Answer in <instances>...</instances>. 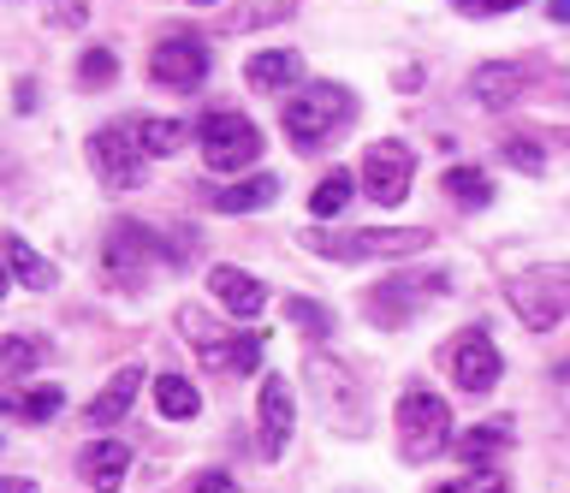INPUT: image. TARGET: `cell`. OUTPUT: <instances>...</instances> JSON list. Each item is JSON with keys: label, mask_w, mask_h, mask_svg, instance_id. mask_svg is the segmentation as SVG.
<instances>
[{"label": "cell", "mask_w": 570, "mask_h": 493, "mask_svg": "<svg viewBox=\"0 0 570 493\" xmlns=\"http://www.w3.org/2000/svg\"><path fill=\"white\" fill-rule=\"evenodd\" d=\"M303 244L327 262H404L422 256L434 233H422V226H363V233H303Z\"/></svg>", "instance_id": "cell-1"}, {"label": "cell", "mask_w": 570, "mask_h": 493, "mask_svg": "<svg viewBox=\"0 0 570 493\" xmlns=\"http://www.w3.org/2000/svg\"><path fill=\"white\" fill-rule=\"evenodd\" d=\"M351 114H356V96L345 90V83H309V96L285 101V137L309 155V149L327 144V137L345 126Z\"/></svg>", "instance_id": "cell-2"}, {"label": "cell", "mask_w": 570, "mask_h": 493, "mask_svg": "<svg viewBox=\"0 0 570 493\" xmlns=\"http://www.w3.org/2000/svg\"><path fill=\"white\" fill-rule=\"evenodd\" d=\"M445 446H452V404L440 393H428V386H410L399 398V452L410 464H428Z\"/></svg>", "instance_id": "cell-3"}, {"label": "cell", "mask_w": 570, "mask_h": 493, "mask_svg": "<svg viewBox=\"0 0 570 493\" xmlns=\"http://www.w3.org/2000/svg\"><path fill=\"white\" fill-rule=\"evenodd\" d=\"M505 297H511L517 322H523L529 333H552L570 315V268H559V262L529 268V274H517L505 286Z\"/></svg>", "instance_id": "cell-4"}, {"label": "cell", "mask_w": 570, "mask_h": 493, "mask_svg": "<svg viewBox=\"0 0 570 493\" xmlns=\"http://www.w3.org/2000/svg\"><path fill=\"white\" fill-rule=\"evenodd\" d=\"M309 393H315L321 416H327L338 434H363L368 428V398H363V386H356V375L345 363L309 357Z\"/></svg>", "instance_id": "cell-5"}, {"label": "cell", "mask_w": 570, "mask_h": 493, "mask_svg": "<svg viewBox=\"0 0 570 493\" xmlns=\"http://www.w3.org/2000/svg\"><path fill=\"white\" fill-rule=\"evenodd\" d=\"M203 161L208 172H244L262 161V131L244 114H203Z\"/></svg>", "instance_id": "cell-6"}, {"label": "cell", "mask_w": 570, "mask_h": 493, "mask_svg": "<svg viewBox=\"0 0 570 493\" xmlns=\"http://www.w3.org/2000/svg\"><path fill=\"white\" fill-rule=\"evenodd\" d=\"M89 167H96V179L107 190H137L142 167H149V155L137 144V126H101L89 137Z\"/></svg>", "instance_id": "cell-7"}, {"label": "cell", "mask_w": 570, "mask_h": 493, "mask_svg": "<svg viewBox=\"0 0 570 493\" xmlns=\"http://www.w3.org/2000/svg\"><path fill=\"white\" fill-rule=\"evenodd\" d=\"M410 179H416V155H410L404 144H368V155H363V190L381 208H399L404 197H410Z\"/></svg>", "instance_id": "cell-8"}, {"label": "cell", "mask_w": 570, "mask_h": 493, "mask_svg": "<svg viewBox=\"0 0 570 493\" xmlns=\"http://www.w3.org/2000/svg\"><path fill=\"white\" fill-rule=\"evenodd\" d=\"M452 279L445 274H392V279H381V286L368 292V315L381 327H399V322H410L416 315V304L422 297H440Z\"/></svg>", "instance_id": "cell-9"}, {"label": "cell", "mask_w": 570, "mask_h": 493, "mask_svg": "<svg viewBox=\"0 0 570 493\" xmlns=\"http://www.w3.org/2000/svg\"><path fill=\"white\" fill-rule=\"evenodd\" d=\"M149 72H155V83H167V90H196V83L208 78V42L190 37V30H178V37H160Z\"/></svg>", "instance_id": "cell-10"}, {"label": "cell", "mask_w": 570, "mask_h": 493, "mask_svg": "<svg viewBox=\"0 0 570 493\" xmlns=\"http://www.w3.org/2000/svg\"><path fill=\"white\" fill-rule=\"evenodd\" d=\"M256 422H262V457H285L292 428H297V398H292V381H285V375H262Z\"/></svg>", "instance_id": "cell-11"}, {"label": "cell", "mask_w": 570, "mask_h": 493, "mask_svg": "<svg viewBox=\"0 0 570 493\" xmlns=\"http://www.w3.org/2000/svg\"><path fill=\"white\" fill-rule=\"evenodd\" d=\"M101 262H107V274H119V279H142V268L155 256V226H142V220H114L107 226V244H101Z\"/></svg>", "instance_id": "cell-12"}, {"label": "cell", "mask_w": 570, "mask_h": 493, "mask_svg": "<svg viewBox=\"0 0 570 493\" xmlns=\"http://www.w3.org/2000/svg\"><path fill=\"white\" fill-rule=\"evenodd\" d=\"M452 381L463 386V393H493L499 386V345L481 327H470L452 345Z\"/></svg>", "instance_id": "cell-13"}, {"label": "cell", "mask_w": 570, "mask_h": 493, "mask_svg": "<svg viewBox=\"0 0 570 493\" xmlns=\"http://www.w3.org/2000/svg\"><path fill=\"white\" fill-rule=\"evenodd\" d=\"M208 286H214V297L238 315V322H256V315L267 309V286L256 274H244V268H232V262H220V268L208 274Z\"/></svg>", "instance_id": "cell-14"}, {"label": "cell", "mask_w": 570, "mask_h": 493, "mask_svg": "<svg viewBox=\"0 0 570 493\" xmlns=\"http://www.w3.org/2000/svg\"><path fill=\"white\" fill-rule=\"evenodd\" d=\"M208 375H249L262 363V333H220V339L196 345Z\"/></svg>", "instance_id": "cell-15"}, {"label": "cell", "mask_w": 570, "mask_h": 493, "mask_svg": "<svg viewBox=\"0 0 570 493\" xmlns=\"http://www.w3.org/2000/svg\"><path fill=\"white\" fill-rule=\"evenodd\" d=\"M137 393H142V368H137V363H125L119 375H114L96 398L83 404V422H89V428H114V422L137 404Z\"/></svg>", "instance_id": "cell-16"}, {"label": "cell", "mask_w": 570, "mask_h": 493, "mask_svg": "<svg viewBox=\"0 0 570 493\" xmlns=\"http://www.w3.org/2000/svg\"><path fill=\"white\" fill-rule=\"evenodd\" d=\"M125 470H131V452L119 446V440H89L78 452V475L96 493H119L125 487Z\"/></svg>", "instance_id": "cell-17"}, {"label": "cell", "mask_w": 570, "mask_h": 493, "mask_svg": "<svg viewBox=\"0 0 570 493\" xmlns=\"http://www.w3.org/2000/svg\"><path fill=\"white\" fill-rule=\"evenodd\" d=\"M279 197V179L274 172H262V179H238V185H214L208 190V208L214 215H256Z\"/></svg>", "instance_id": "cell-18"}, {"label": "cell", "mask_w": 570, "mask_h": 493, "mask_svg": "<svg viewBox=\"0 0 570 493\" xmlns=\"http://www.w3.org/2000/svg\"><path fill=\"white\" fill-rule=\"evenodd\" d=\"M523 66H505V60H493V66H475V78H470V96L481 101V108H511L517 96H523Z\"/></svg>", "instance_id": "cell-19"}, {"label": "cell", "mask_w": 570, "mask_h": 493, "mask_svg": "<svg viewBox=\"0 0 570 493\" xmlns=\"http://www.w3.org/2000/svg\"><path fill=\"white\" fill-rule=\"evenodd\" d=\"M244 78H249V90L274 96V90H285V83H297V78H303V60L292 55V48H262V55H249Z\"/></svg>", "instance_id": "cell-20"}, {"label": "cell", "mask_w": 570, "mask_h": 493, "mask_svg": "<svg viewBox=\"0 0 570 493\" xmlns=\"http://www.w3.org/2000/svg\"><path fill=\"white\" fill-rule=\"evenodd\" d=\"M511 446V416H493V422H475V428H463V434H452V452L463 457V464H488L493 452H505Z\"/></svg>", "instance_id": "cell-21"}, {"label": "cell", "mask_w": 570, "mask_h": 493, "mask_svg": "<svg viewBox=\"0 0 570 493\" xmlns=\"http://www.w3.org/2000/svg\"><path fill=\"white\" fill-rule=\"evenodd\" d=\"M0 262H7V274L18 279V286H30V292L53 286V262H42L24 238H0Z\"/></svg>", "instance_id": "cell-22"}, {"label": "cell", "mask_w": 570, "mask_h": 493, "mask_svg": "<svg viewBox=\"0 0 570 493\" xmlns=\"http://www.w3.org/2000/svg\"><path fill=\"white\" fill-rule=\"evenodd\" d=\"M292 12H297V0H238V7L220 19V30L244 37V30H262V24H285Z\"/></svg>", "instance_id": "cell-23"}, {"label": "cell", "mask_w": 570, "mask_h": 493, "mask_svg": "<svg viewBox=\"0 0 570 493\" xmlns=\"http://www.w3.org/2000/svg\"><path fill=\"white\" fill-rule=\"evenodd\" d=\"M36 363H48L42 339H24V333H0V381H24Z\"/></svg>", "instance_id": "cell-24"}, {"label": "cell", "mask_w": 570, "mask_h": 493, "mask_svg": "<svg viewBox=\"0 0 570 493\" xmlns=\"http://www.w3.org/2000/svg\"><path fill=\"white\" fill-rule=\"evenodd\" d=\"M440 190H445L452 203H463V208H488V203H493V179H488L481 167H445Z\"/></svg>", "instance_id": "cell-25"}, {"label": "cell", "mask_w": 570, "mask_h": 493, "mask_svg": "<svg viewBox=\"0 0 570 493\" xmlns=\"http://www.w3.org/2000/svg\"><path fill=\"white\" fill-rule=\"evenodd\" d=\"M60 404H66L60 386H30V393H7V398H0V411L24 416V422H48V416H60Z\"/></svg>", "instance_id": "cell-26"}, {"label": "cell", "mask_w": 570, "mask_h": 493, "mask_svg": "<svg viewBox=\"0 0 570 493\" xmlns=\"http://www.w3.org/2000/svg\"><path fill=\"white\" fill-rule=\"evenodd\" d=\"M155 404H160V416L190 422L196 411H203V393H196L185 375H160V381H155Z\"/></svg>", "instance_id": "cell-27"}, {"label": "cell", "mask_w": 570, "mask_h": 493, "mask_svg": "<svg viewBox=\"0 0 570 493\" xmlns=\"http://www.w3.org/2000/svg\"><path fill=\"white\" fill-rule=\"evenodd\" d=\"M137 126V144H142V155H178L185 149V119H131Z\"/></svg>", "instance_id": "cell-28"}, {"label": "cell", "mask_w": 570, "mask_h": 493, "mask_svg": "<svg viewBox=\"0 0 570 493\" xmlns=\"http://www.w3.org/2000/svg\"><path fill=\"white\" fill-rule=\"evenodd\" d=\"M351 197H356V179H351L345 167H338V172H327V179L315 185V197H309V215H315V220H333V215H338V208H345Z\"/></svg>", "instance_id": "cell-29"}, {"label": "cell", "mask_w": 570, "mask_h": 493, "mask_svg": "<svg viewBox=\"0 0 570 493\" xmlns=\"http://www.w3.org/2000/svg\"><path fill=\"white\" fill-rule=\"evenodd\" d=\"M285 315H292L309 339H327V333H333V309L315 304V297H285Z\"/></svg>", "instance_id": "cell-30"}, {"label": "cell", "mask_w": 570, "mask_h": 493, "mask_svg": "<svg viewBox=\"0 0 570 493\" xmlns=\"http://www.w3.org/2000/svg\"><path fill=\"white\" fill-rule=\"evenodd\" d=\"M155 256L173 262V268H185V262L196 256V233L190 226H173V233H155Z\"/></svg>", "instance_id": "cell-31"}, {"label": "cell", "mask_w": 570, "mask_h": 493, "mask_svg": "<svg viewBox=\"0 0 570 493\" xmlns=\"http://www.w3.org/2000/svg\"><path fill=\"white\" fill-rule=\"evenodd\" d=\"M499 155H505L517 172H547V149L529 144V137H505V144H499Z\"/></svg>", "instance_id": "cell-32"}, {"label": "cell", "mask_w": 570, "mask_h": 493, "mask_svg": "<svg viewBox=\"0 0 570 493\" xmlns=\"http://www.w3.org/2000/svg\"><path fill=\"white\" fill-rule=\"evenodd\" d=\"M114 72H119V55H114V48H89L83 66H78V78H83V83H107Z\"/></svg>", "instance_id": "cell-33"}, {"label": "cell", "mask_w": 570, "mask_h": 493, "mask_svg": "<svg viewBox=\"0 0 570 493\" xmlns=\"http://www.w3.org/2000/svg\"><path fill=\"white\" fill-rule=\"evenodd\" d=\"M434 493H511V487H505V475L475 470V475H463V482H452V487H434Z\"/></svg>", "instance_id": "cell-34"}, {"label": "cell", "mask_w": 570, "mask_h": 493, "mask_svg": "<svg viewBox=\"0 0 570 493\" xmlns=\"http://www.w3.org/2000/svg\"><path fill=\"white\" fill-rule=\"evenodd\" d=\"M190 493H238V482H232V475H220V470H208V475H196Z\"/></svg>", "instance_id": "cell-35"}, {"label": "cell", "mask_w": 570, "mask_h": 493, "mask_svg": "<svg viewBox=\"0 0 570 493\" xmlns=\"http://www.w3.org/2000/svg\"><path fill=\"white\" fill-rule=\"evenodd\" d=\"M463 12H511V7H523V0H458Z\"/></svg>", "instance_id": "cell-36"}, {"label": "cell", "mask_w": 570, "mask_h": 493, "mask_svg": "<svg viewBox=\"0 0 570 493\" xmlns=\"http://www.w3.org/2000/svg\"><path fill=\"white\" fill-rule=\"evenodd\" d=\"M53 24H83V0H60V7H53Z\"/></svg>", "instance_id": "cell-37"}, {"label": "cell", "mask_w": 570, "mask_h": 493, "mask_svg": "<svg viewBox=\"0 0 570 493\" xmlns=\"http://www.w3.org/2000/svg\"><path fill=\"white\" fill-rule=\"evenodd\" d=\"M0 493H42L30 475H0Z\"/></svg>", "instance_id": "cell-38"}, {"label": "cell", "mask_w": 570, "mask_h": 493, "mask_svg": "<svg viewBox=\"0 0 570 493\" xmlns=\"http://www.w3.org/2000/svg\"><path fill=\"white\" fill-rule=\"evenodd\" d=\"M547 12H552L559 24H570V0H547Z\"/></svg>", "instance_id": "cell-39"}, {"label": "cell", "mask_w": 570, "mask_h": 493, "mask_svg": "<svg viewBox=\"0 0 570 493\" xmlns=\"http://www.w3.org/2000/svg\"><path fill=\"white\" fill-rule=\"evenodd\" d=\"M0 297H7V262H0Z\"/></svg>", "instance_id": "cell-40"}, {"label": "cell", "mask_w": 570, "mask_h": 493, "mask_svg": "<svg viewBox=\"0 0 570 493\" xmlns=\"http://www.w3.org/2000/svg\"><path fill=\"white\" fill-rule=\"evenodd\" d=\"M190 7H214V0H190Z\"/></svg>", "instance_id": "cell-41"}]
</instances>
